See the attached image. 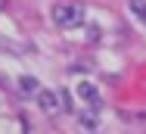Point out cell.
<instances>
[{
	"label": "cell",
	"mask_w": 146,
	"mask_h": 134,
	"mask_svg": "<svg viewBox=\"0 0 146 134\" xmlns=\"http://www.w3.org/2000/svg\"><path fill=\"white\" fill-rule=\"evenodd\" d=\"M53 22H56L59 28H78L81 22H84V9L78 6V3H65V0H59V3H53Z\"/></svg>",
	"instance_id": "1"
},
{
	"label": "cell",
	"mask_w": 146,
	"mask_h": 134,
	"mask_svg": "<svg viewBox=\"0 0 146 134\" xmlns=\"http://www.w3.org/2000/svg\"><path fill=\"white\" fill-rule=\"evenodd\" d=\"M37 103H40V109H44L47 115H56V112H59V97H56V90H40V94H37Z\"/></svg>",
	"instance_id": "2"
},
{
	"label": "cell",
	"mask_w": 146,
	"mask_h": 134,
	"mask_svg": "<svg viewBox=\"0 0 146 134\" xmlns=\"http://www.w3.org/2000/svg\"><path fill=\"white\" fill-rule=\"evenodd\" d=\"M37 90H40L37 78H31V75H22V78H19V94H22V97H34Z\"/></svg>",
	"instance_id": "3"
},
{
	"label": "cell",
	"mask_w": 146,
	"mask_h": 134,
	"mask_svg": "<svg viewBox=\"0 0 146 134\" xmlns=\"http://www.w3.org/2000/svg\"><path fill=\"white\" fill-rule=\"evenodd\" d=\"M78 90H81V97H84V100H87V103H93V106H96V103H100V90H96V87H93V84H90V81H84V84H81V87H78Z\"/></svg>",
	"instance_id": "4"
},
{
	"label": "cell",
	"mask_w": 146,
	"mask_h": 134,
	"mask_svg": "<svg viewBox=\"0 0 146 134\" xmlns=\"http://www.w3.org/2000/svg\"><path fill=\"white\" fill-rule=\"evenodd\" d=\"M131 13L146 25V0H131Z\"/></svg>",
	"instance_id": "5"
},
{
	"label": "cell",
	"mask_w": 146,
	"mask_h": 134,
	"mask_svg": "<svg viewBox=\"0 0 146 134\" xmlns=\"http://www.w3.org/2000/svg\"><path fill=\"white\" fill-rule=\"evenodd\" d=\"M96 122H100V119H96V115H81V125H84V128H96Z\"/></svg>",
	"instance_id": "6"
},
{
	"label": "cell",
	"mask_w": 146,
	"mask_h": 134,
	"mask_svg": "<svg viewBox=\"0 0 146 134\" xmlns=\"http://www.w3.org/2000/svg\"><path fill=\"white\" fill-rule=\"evenodd\" d=\"M6 6H9V3H6V0H0V9H6Z\"/></svg>",
	"instance_id": "7"
}]
</instances>
